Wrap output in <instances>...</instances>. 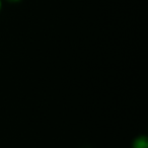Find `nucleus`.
Returning a JSON list of instances; mask_svg holds the SVG:
<instances>
[{
    "label": "nucleus",
    "mask_w": 148,
    "mask_h": 148,
    "mask_svg": "<svg viewBox=\"0 0 148 148\" xmlns=\"http://www.w3.org/2000/svg\"><path fill=\"white\" fill-rule=\"evenodd\" d=\"M132 148H148V139L146 136H138L132 143Z\"/></svg>",
    "instance_id": "obj_1"
},
{
    "label": "nucleus",
    "mask_w": 148,
    "mask_h": 148,
    "mask_svg": "<svg viewBox=\"0 0 148 148\" xmlns=\"http://www.w3.org/2000/svg\"><path fill=\"white\" fill-rule=\"evenodd\" d=\"M6 2H8V3H12V4H16V3H19V2H21L23 0H5Z\"/></svg>",
    "instance_id": "obj_2"
},
{
    "label": "nucleus",
    "mask_w": 148,
    "mask_h": 148,
    "mask_svg": "<svg viewBox=\"0 0 148 148\" xmlns=\"http://www.w3.org/2000/svg\"><path fill=\"white\" fill-rule=\"evenodd\" d=\"M2 6H3V1L2 0H0V12L2 10Z\"/></svg>",
    "instance_id": "obj_3"
}]
</instances>
